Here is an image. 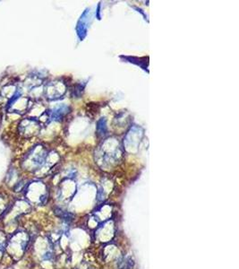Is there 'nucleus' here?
<instances>
[]
</instances>
